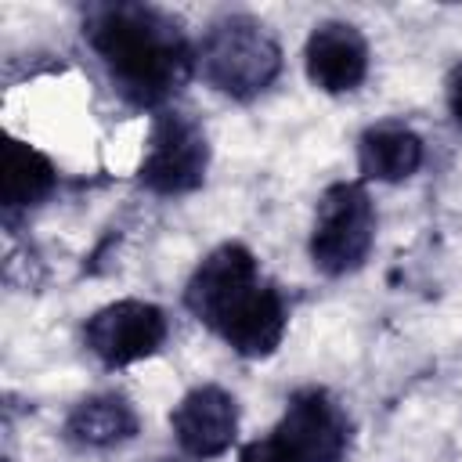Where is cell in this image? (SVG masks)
<instances>
[{
  "mask_svg": "<svg viewBox=\"0 0 462 462\" xmlns=\"http://www.w3.org/2000/svg\"><path fill=\"white\" fill-rule=\"evenodd\" d=\"M199 76L231 101L260 97L282 72V47L253 14H224L195 47Z\"/></svg>",
  "mask_w": 462,
  "mask_h": 462,
  "instance_id": "3",
  "label": "cell"
},
{
  "mask_svg": "<svg viewBox=\"0 0 462 462\" xmlns=\"http://www.w3.org/2000/svg\"><path fill=\"white\" fill-rule=\"evenodd\" d=\"M448 112H451V119L462 126V61L451 69V76H448Z\"/></svg>",
  "mask_w": 462,
  "mask_h": 462,
  "instance_id": "14",
  "label": "cell"
},
{
  "mask_svg": "<svg viewBox=\"0 0 462 462\" xmlns=\"http://www.w3.org/2000/svg\"><path fill=\"white\" fill-rule=\"evenodd\" d=\"M54 188H58L54 162L40 148L11 137L7 148H4V188H0L4 217L14 220L18 213H29L43 199H51Z\"/></svg>",
  "mask_w": 462,
  "mask_h": 462,
  "instance_id": "12",
  "label": "cell"
},
{
  "mask_svg": "<svg viewBox=\"0 0 462 462\" xmlns=\"http://www.w3.org/2000/svg\"><path fill=\"white\" fill-rule=\"evenodd\" d=\"M368 40L350 22H321L307 36L303 69L307 79L325 94H350L368 76Z\"/></svg>",
  "mask_w": 462,
  "mask_h": 462,
  "instance_id": "9",
  "label": "cell"
},
{
  "mask_svg": "<svg viewBox=\"0 0 462 462\" xmlns=\"http://www.w3.org/2000/svg\"><path fill=\"white\" fill-rule=\"evenodd\" d=\"M141 430L137 408L130 404L126 393L105 390V393H90L83 401L72 404V411L65 415V440L79 451H112L123 448L126 440H134Z\"/></svg>",
  "mask_w": 462,
  "mask_h": 462,
  "instance_id": "10",
  "label": "cell"
},
{
  "mask_svg": "<svg viewBox=\"0 0 462 462\" xmlns=\"http://www.w3.org/2000/svg\"><path fill=\"white\" fill-rule=\"evenodd\" d=\"M206 170H209V137L202 123L177 108L159 112L137 166V180L152 195H188L202 188Z\"/></svg>",
  "mask_w": 462,
  "mask_h": 462,
  "instance_id": "5",
  "label": "cell"
},
{
  "mask_svg": "<svg viewBox=\"0 0 462 462\" xmlns=\"http://www.w3.org/2000/svg\"><path fill=\"white\" fill-rule=\"evenodd\" d=\"M375 245V206L357 180H336L321 191L314 227H310V260L321 274L343 278L365 267Z\"/></svg>",
  "mask_w": 462,
  "mask_h": 462,
  "instance_id": "4",
  "label": "cell"
},
{
  "mask_svg": "<svg viewBox=\"0 0 462 462\" xmlns=\"http://www.w3.org/2000/svg\"><path fill=\"white\" fill-rule=\"evenodd\" d=\"M271 437L292 462H346L350 455V419L321 386L296 390Z\"/></svg>",
  "mask_w": 462,
  "mask_h": 462,
  "instance_id": "6",
  "label": "cell"
},
{
  "mask_svg": "<svg viewBox=\"0 0 462 462\" xmlns=\"http://www.w3.org/2000/svg\"><path fill=\"white\" fill-rule=\"evenodd\" d=\"M166 332H170L166 314L155 303L116 300L90 314L83 328V343L105 368H126L159 354V346L166 343Z\"/></svg>",
  "mask_w": 462,
  "mask_h": 462,
  "instance_id": "7",
  "label": "cell"
},
{
  "mask_svg": "<svg viewBox=\"0 0 462 462\" xmlns=\"http://www.w3.org/2000/svg\"><path fill=\"white\" fill-rule=\"evenodd\" d=\"M170 430L188 458H217L238 437V401L224 386L202 383L177 401L170 411Z\"/></svg>",
  "mask_w": 462,
  "mask_h": 462,
  "instance_id": "8",
  "label": "cell"
},
{
  "mask_svg": "<svg viewBox=\"0 0 462 462\" xmlns=\"http://www.w3.org/2000/svg\"><path fill=\"white\" fill-rule=\"evenodd\" d=\"M238 462H292V458H289V455L282 451V444L267 433V437H260V440H249V444L242 448Z\"/></svg>",
  "mask_w": 462,
  "mask_h": 462,
  "instance_id": "13",
  "label": "cell"
},
{
  "mask_svg": "<svg viewBox=\"0 0 462 462\" xmlns=\"http://www.w3.org/2000/svg\"><path fill=\"white\" fill-rule=\"evenodd\" d=\"M162 462H191V458H162Z\"/></svg>",
  "mask_w": 462,
  "mask_h": 462,
  "instance_id": "15",
  "label": "cell"
},
{
  "mask_svg": "<svg viewBox=\"0 0 462 462\" xmlns=\"http://www.w3.org/2000/svg\"><path fill=\"white\" fill-rule=\"evenodd\" d=\"M83 36L112 87L137 108H162L195 72V47L180 22L152 4H94Z\"/></svg>",
  "mask_w": 462,
  "mask_h": 462,
  "instance_id": "1",
  "label": "cell"
},
{
  "mask_svg": "<svg viewBox=\"0 0 462 462\" xmlns=\"http://www.w3.org/2000/svg\"><path fill=\"white\" fill-rule=\"evenodd\" d=\"M184 307L242 357H271L289 328L282 292L242 242H220L202 256L184 285Z\"/></svg>",
  "mask_w": 462,
  "mask_h": 462,
  "instance_id": "2",
  "label": "cell"
},
{
  "mask_svg": "<svg viewBox=\"0 0 462 462\" xmlns=\"http://www.w3.org/2000/svg\"><path fill=\"white\" fill-rule=\"evenodd\" d=\"M422 159H426L422 137L408 123H401V119L372 123L357 137V166H361V177L365 180L401 184L411 173H419Z\"/></svg>",
  "mask_w": 462,
  "mask_h": 462,
  "instance_id": "11",
  "label": "cell"
}]
</instances>
